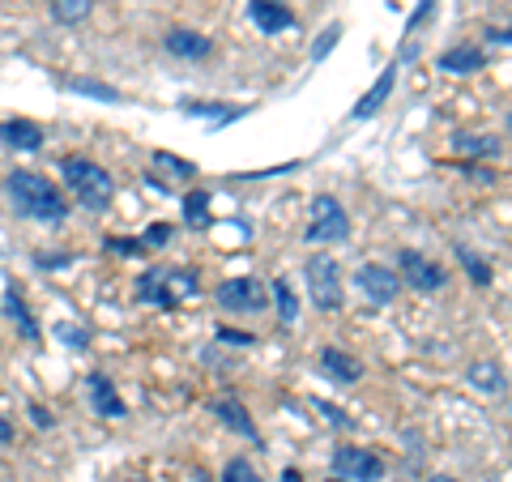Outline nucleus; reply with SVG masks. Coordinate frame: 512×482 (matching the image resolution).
I'll return each mask as SVG.
<instances>
[{
	"label": "nucleus",
	"mask_w": 512,
	"mask_h": 482,
	"mask_svg": "<svg viewBox=\"0 0 512 482\" xmlns=\"http://www.w3.org/2000/svg\"><path fill=\"white\" fill-rule=\"evenodd\" d=\"M52 333L60 337L64 346H73V350H82V346H86V329H77V325H56Z\"/></svg>",
	"instance_id": "28"
},
{
	"label": "nucleus",
	"mask_w": 512,
	"mask_h": 482,
	"mask_svg": "<svg viewBox=\"0 0 512 482\" xmlns=\"http://www.w3.org/2000/svg\"><path fill=\"white\" fill-rule=\"evenodd\" d=\"M154 167H163V171H171V175H175V180H188V175H192V171H197V167H192V163H184V158H175V154H167V150H158V154H154Z\"/></svg>",
	"instance_id": "24"
},
{
	"label": "nucleus",
	"mask_w": 512,
	"mask_h": 482,
	"mask_svg": "<svg viewBox=\"0 0 512 482\" xmlns=\"http://www.w3.org/2000/svg\"><path fill=\"white\" fill-rule=\"evenodd\" d=\"M9 440H13V423L0 414V444H9Z\"/></svg>",
	"instance_id": "37"
},
{
	"label": "nucleus",
	"mask_w": 512,
	"mask_h": 482,
	"mask_svg": "<svg viewBox=\"0 0 512 482\" xmlns=\"http://www.w3.org/2000/svg\"><path fill=\"white\" fill-rule=\"evenodd\" d=\"M218 419H222V427H231L235 436H244V440H256V423L248 419V410L239 406L235 397H222V401H218Z\"/></svg>",
	"instance_id": "18"
},
{
	"label": "nucleus",
	"mask_w": 512,
	"mask_h": 482,
	"mask_svg": "<svg viewBox=\"0 0 512 482\" xmlns=\"http://www.w3.org/2000/svg\"><path fill=\"white\" fill-rule=\"evenodd\" d=\"M60 171H64V184L77 192V201H82L86 210H94V214H103L111 205V197H116V180H111L99 163H90V158H82V154H69L60 163Z\"/></svg>",
	"instance_id": "2"
},
{
	"label": "nucleus",
	"mask_w": 512,
	"mask_h": 482,
	"mask_svg": "<svg viewBox=\"0 0 512 482\" xmlns=\"http://www.w3.org/2000/svg\"><path fill=\"white\" fill-rule=\"evenodd\" d=\"M355 282H359V291L372 299V303H393L397 295H402V278L389 269V265H376V261H367L359 265L355 273Z\"/></svg>",
	"instance_id": "9"
},
{
	"label": "nucleus",
	"mask_w": 512,
	"mask_h": 482,
	"mask_svg": "<svg viewBox=\"0 0 512 482\" xmlns=\"http://www.w3.org/2000/svg\"><path fill=\"white\" fill-rule=\"evenodd\" d=\"M483 64H487V52H478V47H453V52L440 56V69H444V73H457V77L478 73Z\"/></svg>",
	"instance_id": "17"
},
{
	"label": "nucleus",
	"mask_w": 512,
	"mask_h": 482,
	"mask_svg": "<svg viewBox=\"0 0 512 482\" xmlns=\"http://www.w3.org/2000/svg\"><path fill=\"white\" fill-rule=\"evenodd\" d=\"M487 39H491V43H504V47H512V30H487Z\"/></svg>",
	"instance_id": "36"
},
{
	"label": "nucleus",
	"mask_w": 512,
	"mask_h": 482,
	"mask_svg": "<svg viewBox=\"0 0 512 482\" xmlns=\"http://www.w3.org/2000/svg\"><path fill=\"white\" fill-rule=\"evenodd\" d=\"M265 299H269V291L261 286V278H227L218 286V303L227 312H239V316L265 312Z\"/></svg>",
	"instance_id": "8"
},
{
	"label": "nucleus",
	"mask_w": 512,
	"mask_h": 482,
	"mask_svg": "<svg viewBox=\"0 0 512 482\" xmlns=\"http://www.w3.org/2000/svg\"><path fill=\"white\" fill-rule=\"evenodd\" d=\"M167 239H171V227H167V222H158V227H150V231H146V239H141V248H163Z\"/></svg>",
	"instance_id": "30"
},
{
	"label": "nucleus",
	"mask_w": 512,
	"mask_h": 482,
	"mask_svg": "<svg viewBox=\"0 0 512 482\" xmlns=\"http://www.w3.org/2000/svg\"><path fill=\"white\" fill-rule=\"evenodd\" d=\"M201 291V282H197V273L192 269H171V273H141V282H137V299H146V303H158V308H180L184 299H192Z\"/></svg>",
	"instance_id": "4"
},
{
	"label": "nucleus",
	"mask_w": 512,
	"mask_h": 482,
	"mask_svg": "<svg viewBox=\"0 0 512 482\" xmlns=\"http://www.w3.org/2000/svg\"><path fill=\"white\" fill-rule=\"evenodd\" d=\"M73 94H90V99H107V103H116L120 99V90H111L103 82H69Z\"/></svg>",
	"instance_id": "26"
},
{
	"label": "nucleus",
	"mask_w": 512,
	"mask_h": 482,
	"mask_svg": "<svg viewBox=\"0 0 512 482\" xmlns=\"http://www.w3.org/2000/svg\"><path fill=\"white\" fill-rule=\"evenodd\" d=\"M393 86H397V69H384V73H380V82H376V86H372V90H367V94H363V99L355 103V111H350V120H355V124H359V120H372V116H376V111H380L384 103H389V94H393Z\"/></svg>",
	"instance_id": "15"
},
{
	"label": "nucleus",
	"mask_w": 512,
	"mask_h": 482,
	"mask_svg": "<svg viewBox=\"0 0 512 482\" xmlns=\"http://www.w3.org/2000/svg\"><path fill=\"white\" fill-rule=\"evenodd\" d=\"M338 35H342V26H329L325 35L316 39V47H312V60H325V56L333 52V43H338Z\"/></svg>",
	"instance_id": "29"
},
{
	"label": "nucleus",
	"mask_w": 512,
	"mask_h": 482,
	"mask_svg": "<svg viewBox=\"0 0 512 482\" xmlns=\"http://www.w3.org/2000/svg\"><path fill=\"white\" fill-rule=\"evenodd\" d=\"M466 384H470L474 393H483V397H504V393H508L504 367L491 363V359H474V363L466 367Z\"/></svg>",
	"instance_id": "11"
},
{
	"label": "nucleus",
	"mask_w": 512,
	"mask_h": 482,
	"mask_svg": "<svg viewBox=\"0 0 512 482\" xmlns=\"http://www.w3.org/2000/svg\"><path fill=\"white\" fill-rule=\"evenodd\" d=\"M163 47L171 56H180V60H205L214 52V39L197 35V30H171V35L163 39Z\"/></svg>",
	"instance_id": "14"
},
{
	"label": "nucleus",
	"mask_w": 512,
	"mask_h": 482,
	"mask_svg": "<svg viewBox=\"0 0 512 482\" xmlns=\"http://www.w3.org/2000/svg\"><path fill=\"white\" fill-rule=\"evenodd\" d=\"M333 474L342 482H380L384 478V461L372 453V448H359V444H342L333 453Z\"/></svg>",
	"instance_id": "6"
},
{
	"label": "nucleus",
	"mask_w": 512,
	"mask_h": 482,
	"mask_svg": "<svg viewBox=\"0 0 512 482\" xmlns=\"http://www.w3.org/2000/svg\"><path fill=\"white\" fill-rule=\"evenodd\" d=\"M431 5H436V0H419V9H414V18L406 22V30H414V26H419V22L427 18V13H431Z\"/></svg>",
	"instance_id": "33"
},
{
	"label": "nucleus",
	"mask_w": 512,
	"mask_h": 482,
	"mask_svg": "<svg viewBox=\"0 0 512 482\" xmlns=\"http://www.w3.org/2000/svg\"><path fill=\"white\" fill-rule=\"evenodd\" d=\"M5 192L13 197V205L35 222H64L69 218V201H64L60 188L52 180H43L39 171H9Z\"/></svg>",
	"instance_id": "1"
},
{
	"label": "nucleus",
	"mask_w": 512,
	"mask_h": 482,
	"mask_svg": "<svg viewBox=\"0 0 512 482\" xmlns=\"http://www.w3.org/2000/svg\"><path fill=\"white\" fill-rule=\"evenodd\" d=\"M0 141L13 150H39L43 146V128L35 120H5L0 124Z\"/></svg>",
	"instance_id": "16"
},
{
	"label": "nucleus",
	"mask_w": 512,
	"mask_h": 482,
	"mask_svg": "<svg viewBox=\"0 0 512 482\" xmlns=\"http://www.w3.org/2000/svg\"><path fill=\"white\" fill-rule=\"evenodd\" d=\"M205 205H210V192H192V197H188V218H192V227H205V222H210Z\"/></svg>",
	"instance_id": "27"
},
{
	"label": "nucleus",
	"mask_w": 512,
	"mask_h": 482,
	"mask_svg": "<svg viewBox=\"0 0 512 482\" xmlns=\"http://www.w3.org/2000/svg\"><path fill=\"white\" fill-rule=\"evenodd\" d=\"M508 128H512V116H508Z\"/></svg>",
	"instance_id": "40"
},
{
	"label": "nucleus",
	"mask_w": 512,
	"mask_h": 482,
	"mask_svg": "<svg viewBox=\"0 0 512 482\" xmlns=\"http://www.w3.org/2000/svg\"><path fill=\"white\" fill-rule=\"evenodd\" d=\"M124 482H150V478H124Z\"/></svg>",
	"instance_id": "39"
},
{
	"label": "nucleus",
	"mask_w": 512,
	"mask_h": 482,
	"mask_svg": "<svg viewBox=\"0 0 512 482\" xmlns=\"http://www.w3.org/2000/svg\"><path fill=\"white\" fill-rule=\"evenodd\" d=\"M86 389H90V406H94V414L99 419H124V401H120V393L111 389V380L103 376V372H94L90 380H86Z\"/></svg>",
	"instance_id": "12"
},
{
	"label": "nucleus",
	"mask_w": 512,
	"mask_h": 482,
	"mask_svg": "<svg viewBox=\"0 0 512 482\" xmlns=\"http://www.w3.org/2000/svg\"><path fill=\"white\" fill-rule=\"evenodd\" d=\"M457 256H461V265L470 269L474 286H487V282H491V265H487V261H483V256H478V252H470L466 244H457Z\"/></svg>",
	"instance_id": "22"
},
{
	"label": "nucleus",
	"mask_w": 512,
	"mask_h": 482,
	"mask_svg": "<svg viewBox=\"0 0 512 482\" xmlns=\"http://www.w3.org/2000/svg\"><path fill=\"white\" fill-rule=\"evenodd\" d=\"M320 367H325V376H329L333 384H355V380L363 376V363H359L355 355H346V350H338V346H325V350H320Z\"/></svg>",
	"instance_id": "13"
},
{
	"label": "nucleus",
	"mask_w": 512,
	"mask_h": 482,
	"mask_svg": "<svg viewBox=\"0 0 512 482\" xmlns=\"http://www.w3.org/2000/svg\"><path fill=\"white\" fill-rule=\"evenodd\" d=\"M222 482H265V478L256 474V465H252V461L235 457V461H227V470H222Z\"/></svg>",
	"instance_id": "23"
},
{
	"label": "nucleus",
	"mask_w": 512,
	"mask_h": 482,
	"mask_svg": "<svg viewBox=\"0 0 512 482\" xmlns=\"http://www.w3.org/2000/svg\"><path fill=\"white\" fill-rule=\"evenodd\" d=\"M397 278H402V286H414V291L431 295V291H440V286L448 282V273L436 261H427L423 252L406 248V252H397Z\"/></svg>",
	"instance_id": "7"
},
{
	"label": "nucleus",
	"mask_w": 512,
	"mask_h": 482,
	"mask_svg": "<svg viewBox=\"0 0 512 482\" xmlns=\"http://www.w3.org/2000/svg\"><path fill=\"white\" fill-rule=\"evenodd\" d=\"M282 482H303V478H299L295 470H282Z\"/></svg>",
	"instance_id": "38"
},
{
	"label": "nucleus",
	"mask_w": 512,
	"mask_h": 482,
	"mask_svg": "<svg viewBox=\"0 0 512 482\" xmlns=\"http://www.w3.org/2000/svg\"><path fill=\"white\" fill-rule=\"evenodd\" d=\"M30 419H35V427H52V419H47L43 406H30Z\"/></svg>",
	"instance_id": "35"
},
{
	"label": "nucleus",
	"mask_w": 512,
	"mask_h": 482,
	"mask_svg": "<svg viewBox=\"0 0 512 482\" xmlns=\"http://www.w3.org/2000/svg\"><path fill=\"white\" fill-rule=\"evenodd\" d=\"M274 303H278V320H282V325H295V320H299V299H295V291H291V282H286V278L274 282Z\"/></svg>",
	"instance_id": "21"
},
{
	"label": "nucleus",
	"mask_w": 512,
	"mask_h": 482,
	"mask_svg": "<svg viewBox=\"0 0 512 482\" xmlns=\"http://www.w3.org/2000/svg\"><path fill=\"white\" fill-rule=\"evenodd\" d=\"M320 414H329V423H338V427H350V419H342L338 406H325V401H320Z\"/></svg>",
	"instance_id": "34"
},
{
	"label": "nucleus",
	"mask_w": 512,
	"mask_h": 482,
	"mask_svg": "<svg viewBox=\"0 0 512 482\" xmlns=\"http://www.w3.org/2000/svg\"><path fill=\"white\" fill-rule=\"evenodd\" d=\"M107 248L120 252V256H137V252H141V239H120V235H116V239H107Z\"/></svg>",
	"instance_id": "31"
},
{
	"label": "nucleus",
	"mask_w": 512,
	"mask_h": 482,
	"mask_svg": "<svg viewBox=\"0 0 512 482\" xmlns=\"http://www.w3.org/2000/svg\"><path fill=\"white\" fill-rule=\"evenodd\" d=\"M9 316H13V320H18V325H22V333L30 337V342H35V337H39V325H35V320H30V312H26V303H22L18 295H9Z\"/></svg>",
	"instance_id": "25"
},
{
	"label": "nucleus",
	"mask_w": 512,
	"mask_h": 482,
	"mask_svg": "<svg viewBox=\"0 0 512 482\" xmlns=\"http://www.w3.org/2000/svg\"><path fill=\"white\" fill-rule=\"evenodd\" d=\"M90 9H94V0H52V18H56L60 26L86 22V18H90Z\"/></svg>",
	"instance_id": "20"
},
{
	"label": "nucleus",
	"mask_w": 512,
	"mask_h": 482,
	"mask_svg": "<svg viewBox=\"0 0 512 482\" xmlns=\"http://www.w3.org/2000/svg\"><path fill=\"white\" fill-rule=\"evenodd\" d=\"M303 278H308V291H312V303L320 312H342L346 303V286H342V265L333 261L329 252H312L303 261Z\"/></svg>",
	"instance_id": "3"
},
{
	"label": "nucleus",
	"mask_w": 512,
	"mask_h": 482,
	"mask_svg": "<svg viewBox=\"0 0 512 482\" xmlns=\"http://www.w3.org/2000/svg\"><path fill=\"white\" fill-rule=\"evenodd\" d=\"M350 235V218L342 210L338 197H316L312 201V218H308V244H342Z\"/></svg>",
	"instance_id": "5"
},
{
	"label": "nucleus",
	"mask_w": 512,
	"mask_h": 482,
	"mask_svg": "<svg viewBox=\"0 0 512 482\" xmlns=\"http://www.w3.org/2000/svg\"><path fill=\"white\" fill-rule=\"evenodd\" d=\"M256 30H265V35H278V30H295V9L282 5V0H252L248 5Z\"/></svg>",
	"instance_id": "10"
},
{
	"label": "nucleus",
	"mask_w": 512,
	"mask_h": 482,
	"mask_svg": "<svg viewBox=\"0 0 512 482\" xmlns=\"http://www.w3.org/2000/svg\"><path fill=\"white\" fill-rule=\"evenodd\" d=\"M453 150L461 158H495V154H500V141L487 137V133H457L453 137Z\"/></svg>",
	"instance_id": "19"
},
{
	"label": "nucleus",
	"mask_w": 512,
	"mask_h": 482,
	"mask_svg": "<svg viewBox=\"0 0 512 482\" xmlns=\"http://www.w3.org/2000/svg\"><path fill=\"white\" fill-rule=\"evenodd\" d=\"M218 342H235V346H252V337H248V333H235V329H222V325H218Z\"/></svg>",
	"instance_id": "32"
}]
</instances>
